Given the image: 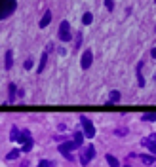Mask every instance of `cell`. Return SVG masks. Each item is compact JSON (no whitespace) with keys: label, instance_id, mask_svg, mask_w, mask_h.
Listing matches in <instances>:
<instances>
[{"label":"cell","instance_id":"cell-1","mask_svg":"<svg viewBox=\"0 0 156 167\" xmlns=\"http://www.w3.org/2000/svg\"><path fill=\"white\" fill-rule=\"evenodd\" d=\"M15 10V0H0V19L8 17Z\"/></svg>","mask_w":156,"mask_h":167},{"label":"cell","instance_id":"cell-2","mask_svg":"<svg viewBox=\"0 0 156 167\" xmlns=\"http://www.w3.org/2000/svg\"><path fill=\"white\" fill-rule=\"evenodd\" d=\"M76 148H80V146H78L74 141H69V142L59 144V152H61V154L65 156L67 159H74V158H73V154H70V150H76Z\"/></svg>","mask_w":156,"mask_h":167},{"label":"cell","instance_id":"cell-3","mask_svg":"<svg viewBox=\"0 0 156 167\" xmlns=\"http://www.w3.org/2000/svg\"><path fill=\"white\" fill-rule=\"evenodd\" d=\"M80 123H82V127H84V135L91 139V137L95 135V127H93V123H91V120L86 118V116H80Z\"/></svg>","mask_w":156,"mask_h":167},{"label":"cell","instance_id":"cell-4","mask_svg":"<svg viewBox=\"0 0 156 167\" xmlns=\"http://www.w3.org/2000/svg\"><path fill=\"white\" fill-rule=\"evenodd\" d=\"M59 38L63 42H69L73 36H70V25H69V21H63V23L59 25Z\"/></svg>","mask_w":156,"mask_h":167},{"label":"cell","instance_id":"cell-5","mask_svg":"<svg viewBox=\"0 0 156 167\" xmlns=\"http://www.w3.org/2000/svg\"><path fill=\"white\" fill-rule=\"evenodd\" d=\"M93 156H95V148H93V144H91V146H88V150L80 156V163L82 165H88L91 159H93Z\"/></svg>","mask_w":156,"mask_h":167},{"label":"cell","instance_id":"cell-6","mask_svg":"<svg viewBox=\"0 0 156 167\" xmlns=\"http://www.w3.org/2000/svg\"><path fill=\"white\" fill-rule=\"evenodd\" d=\"M91 63H93V53H91L90 49H86V52L82 53V61H80V65H82V68L86 70V68L91 67Z\"/></svg>","mask_w":156,"mask_h":167},{"label":"cell","instance_id":"cell-7","mask_svg":"<svg viewBox=\"0 0 156 167\" xmlns=\"http://www.w3.org/2000/svg\"><path fill=\"white\" fill-rule=\"evenodd\" d=\"M49 49H52V46H48V48H46V52L42 53V59H40V67L36 68L38 72H42V70L46 68V61H48V52H49Z\"/></svg>","mask_w":156,"mask_h":167},{"label":"cell","instance_id":"cell-8","mask_svg":"<svg viewBox=\"0 0 156 167\" xmlns=\"http://www.w3.org/2000/svg\"><path fill=\"white\" fill-rule=\"evenodd\" d=\"M109 103L110 105H118L120 103V91H110L109 93Z\"/></svg>","mask_w":156,"mask_h":167},{"label":"cell","instance_id":"cell-9","mask_svg":"<svg viewBox=\"0 0 156 167\" xmlns=\"http://www.w3.org/2000/svg\"><path fill=\"white\" fill-rule=\"evenodd\" d=\"M12 65H13V52H6V63H4L6 70H10Z\"/></svg>","mask_w":156,"mask_h":167},{"label":"cell","instance_id":"cell-10","mask_svg":"<svg viewBox=\"0 0 156 167\" xmlns=\"http://www.w3.org/2000/svg\"><path fill=\"white\" fill-rule=\"evenodd\" d=\"M141 67H143V63L139 61V65H137V82H139V88H145V78L141 74Z\"/></svg>","mask_w":156,"mask_h":167},{"label":"cell","instance_id":"cell-11","mask_svg":"<svg viewBox=\"0 0 156 167\" xmlns=\"http://www.w3.org/2000/svg\"><path fill=\"white\" fill-rule=\"evenodd\" d=\"M49 21H52V13L46 12V13H44V17H42V21H40V28H46V27L49 25Z\"/></svg>","mask_w":156,"mask_h":167},{"label":"cell","instance_id":"cell-12","mask_svg":"<svg viewBox=\"0 0 156 167\" xmlns=\"http://www.w3.org/2000/svg\"><path fill=\"white\" fill-rule=\"evenodd\" d=\"M143 144H145V146H148V150H151L152 154L156 156V142H154V141H148V139H145V141H143Z\"/></svg>","mask_w":156,"mask_h":167},{"label":"cell","instance_id":"cell-13","mask_svg":"<svg viewBox=\"0 0 156 167\" xmlns=\"http://www.w3.org/2000/svg\"><path fill=\"white\" fill-rule=\"evenodd\" d=\"M105 159H107V162H109V165H110V167H120V163H118V159H116L114 156H110V154H107V158H105Z\"/></svg>","mask_w":156,"mask_h":167},{"label":"cell","instance_id":"cell-14","mask_svg":"<svg viewBox=\"0 0 156 167\" xmlns=\"http://www.w3.org/2000/svg\"><path fill=\"white\" fill-rule=\"evenodd\" d=\"M139 159H143V163H147V165H152L156 162L154 156H139Z\"/></svg>","mask_w":156,"mask_h":167},{"label":"cell","instance_id":"cell-15","mask_svg":"<svg viewBox=\"0 0 156 167\" xmlns=\"http://www.w3.org/2000/svg\"><path fill=\"white\" fill-rule=\"evenodd\" d=\"M91 21H93V15H91L90 12H86V13H84V17H82V23L84 25H90Z\"/></svg>","mask_w":156,"mask_h":167},{"label":"cell","instance_id":"cell-16","mask_svg":"<svg viewBox=\"0 0 156 167\" xmlns=\"http://www.w3.org/2000/svg\"><path fill=\"white\" fill-rule=\"evenodd\" d=\"M15 89H17L15 84H10V99H8L10 103H13V101H15Z\"/></svg>","mask_w":156,"mask_h":167},{"label":"cell","instance_id":"cell-17","mask_svg":"<svg viewBox=\"0 0 156 167\" xmlns=\"http://www.w3.org/2000/svg\"><path fill=\"white\" fill-rule=\"evenodd\" d=\"M82 141H84V133L76 131V133H74V142L78 144V146H80V144H82Z\"/></svg>","mask_w":156,"mask_h":167},{"label":"cell","instance_id":"cell-18","mask_svg":"<svg viewBox=\"0 0 156 167\" xmlns=\"http://www.w3.org/2000/svg\"><path fill=\"white\" fill-rule=\"evenodd\" d=\"M143 120H145V122H154V120H156V112H147V114L143 116Z\"/></svg>","mask_w":156,"mask_h":167},{"label":"cell","instance_id":"cell-19","mask_svg":"<svg viewBox=\"0 0 156 167\" xmlns=\"http://www.w3.org/2000/svg\"><path fill=\"white\" fill-rule=\"evenodd\" d=\"M19 135H21V131H19L17 127H13V129H12V133H10V137H12V141H17V139H19Z\"/></svg>","mask_w":156,"mask_h":167},{"label":"cell","instance_id":"cell-20","mask_svg":"<svg viewBox=\"0 0 156 167\" xmlns=\"http://www.w3.org/2000/svg\"><path fill=\"white\" fill-rule=\"evenodd\" d=\"M19 154H21V152H19V150H12V152H10V154H8V156H6V159H10V162H12V159H15V158H19Z\"/></svg>","mask_w":156,"mask_h":167},{"label":"cell","instance_id":"cell-21","mask_svg":"<svg viewBox=\"0 0 156 167\" xmlns=\"http://www.w3.org/2000/svg\"><path fill=\"white\" fill-rule=\"evenodd\" d=\"M32 148V139H29L27 142H23V152H29Z\"/></svg>","mask_w":156,"mask_h":167},{"label":"cell","instance_id":"cell-22","mask_svg":"<svg viewBox=\"0 0 156 167\" xmlns=\"http://www.w3.org/2000/svg\"><path fill=\"white\" fill-rule=\"evenodd\" d=\"M52 165H53V163H52V162H48V159H42V162L38 163V167H52Z\"/></svg>","mask_w":156,"mask_h":167},{"label":"cell","instance_id":"cell-23","mask_svg":"<svg viewBox=\"0 0 156 167\" xmlns=\"http://www.w3.org/2000/svg\"><path fill=\"white\" fill-rule=\"evenodd\" d=\"M105 6H107L109 10H112L114 8V0H105Z\"/></svg>","mask_w":156,"mask_h":167},{"label":"cell","instance_id":"cell-24","mask_svg":"<svg viewBox=\"0 0 156 167\" xmlns=\"http://www.w3.org/2000/svg\"><path fill=\"white\" fill-rule=\"evenodd\" d=\"M80 44H82V36H80V34H78V36H76V42H74V46H76V49H78V48H80Z\"/></svg>","mask_w":156,"mask_h":167},{"label":"cell","instance_id":"cell-25","mask_svg":"<svg viewBox=\"0 0 156 167\" xmlns=\"http://www.w3.org/2000/svg\"><path fill=\"white\" fill-rule=\"evenodd\" d=\"M32 67V59H27L25 61V68H31Z\"/></svg>","mask_w":156,"mask_h":167},{"label":"cell","instance_id":"cell-26","mask_svg":"<svg viewBox=\"0 0 156 167\" xmlns=\"http://www.w3.org/2000/svg\"><path fill=\"white\" fill-rule=\"evenodd\" d=\"M151 55H152L154 59H156V48H152V52H151Z\"/></svg>","mask_w":156,"mask_h":167},{"label":"cell","instance_id":"cell-27","mask_svg":"<svg viewBox=\"0 0 156 167\" xmlns=\"http://www.w3.org/2000/svg\"><path fill=\"white\" fill-rule=\"evenodd\" d=\"M126 167H130V165H126Z\"/></svg>","mask_w":156,"mask_h":167}]
</instances>
